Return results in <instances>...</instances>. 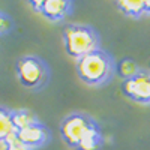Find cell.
<instances>
[{"label":"cell","instance_id":"obj_3","mask_svg":"<svg viewBox=\"0 0 150 150\" xmlns=\"http://www.w3.org/2000/svg\"><path fill=\"white\" fill-rule=\"evenodd\" d=\"M63 44L68 56L75 60L99 50L98 32L86 24H68L63 29Z\"/></svg>","mask_w":150,"mask_h":150},{"label":"cell","instance_id":"obj_11","mask_svg":"<svg viewBox=\"0 0 150 150\" xmlns=\"http://www.w3.org/2000/svg\"><path fill=\"white\" fill-rule=\"evenodd\" d=\"M116 72L119 74V77H122L123 81H125V80H129V78L135 77V75L140 72V69H138V66H137V63L134 60L122 59V60H119L116 63Z\"/></svg>","mask_w":150,"mask_h":150},{"label":"cell","instance_id":"obj_1","mask_svg":"<svg viewBox=\"0 0 150 150\" xmlns=\"http://www.w3.org/2000/svg\"><path fill=\"white\" fill-rule=\"evenodd\" d=\"M60 135L75 150H99L102 146L99 125L95 119L83 112H72L62 120Z\"/></svg>","mask_w":150,"mask_h":150},{"label":"cell","instance_id":"obj_8","mask_svg":"<svg viewBox=\"0 0 150 150\" xmlns=\"http://www.w3.org/2000/svg\"><path fill=\"white\" fill-rule=\"evenodd\" d=\"M15 137V128L12 125L11 110L0 107V143H8Z\"/></svg>","mask_w":150,"mask_h":150},{"label":"cell","instance_id":"obj_6","mask_svg":"<svg viewBox=\"0 0 150 150\" xmlns=\"http://www.w3.org/2000/svg\"><path fill=\"white\" fill-rule=\"evenodd\" d=\"M30 6L48 18L50 21H62L72 12V2L68 0H42V2H30Z\"/></svg>","mask_w":150,"mask_h":150},{"label":"cell","instance_id":"obj_13","mask_svg":"<svg viewBox=\"0 0 150 150\" xmlns=\"http://www.w3.org/2000/svg\"><path fill=\"white\" fill-rule=\"evenodd\" d=\"M5 150H30V149H29V147H26V146H23L21 143H18L15 138H12V140H9V141H8V144H6Z\"/></svg>","mask_w":150,"mask_h":150},{"label":"cell","instance_id":"obj_9","mask_svg":"<svg viewBox=\"0 0 150 150\" xmlns=\"http://www.w3.org/2000/svg\"><path fill=\"white\" fill-rule=\"evenodd\" d=\"M11 114H12V125H14V128H15V132L21 131V129H26L30 125H35V123L39 122L33 112L30 110H26V108L14 110V111L11 110Z\"/></svg>","mask_w":150,"mask_h":150},{"label":"cell","instance_id":"obj_10","mask_svg":"<svg viewBox=\"0 0 150 150\" xmlns=\"http://www.w3.org/2000/svg\"><path fill=\"white\" fill-rule=\"evenodd\" d=\"M117 9H120L125 15L138 18L146 14V2H132V0H122L116 2Z\"/></svg>","mask_w":150,"mask_h":150},{"label":"cell","instance_id":"obj_12","mask_svg":"<svg viewBox=\"0 0 150 150\" xmlns=\"http://www.w3.org/2000/svg\"><path fill=\"white\" fill-rule=\"evenodd\" d=\"M12 29V20L0 11V35H5Z\"/></svg>","mask_w":150,"mask_h":150},{"label":"cell","instance_id":"obj_5","mask_svg":"<svg viewBox=\"0 0 150 150\" xmlns=\"http://www.w3.org/2000/svg\"><path fill=\"white\" fill-rule=\"evenodd\" d=\"M122 90L135 102L150 104V74L140 71L135 77L123 81Z\"/></svg>","mask_w":150,"mask_h":150},{"label":"cell","instance_id":"obj_7","mask_svg":"<svg viewBox=\"0 0 150 150\" xmlns=\"http://www.w3.org/2000/svg\"><path fill=\"white\" fill-rule=\"evenodd\" d=\"M14 138L18 143H21L23 146H26L32 150V149L44 146L50 138V132L41 122H38L35 125H30V126L26 128V129L17 131Z\"/></svg>","mask_w":150,"mask_h":150},{"label":"cell","instance_id":"obj_14","mask_svg":"<svg viewBox=\"0 0 150 150\" xmlns=\"http://www.w3.org/2000/svg\"><path fill=\"white\" fill-rule=\"evenodd\" d=\"M146 14H150V0L146 2Z\"/></svg>","mask_w":150,"mask_h":150},{"label":"cell","instance_id":"obj_4","mask_svg":"<svg viewBox=\"0 0 150 150\" xmlns=\"http://www.w3.org/2000/svg\"><path fill=\"white\" fill-rule=\"evenodd\" d=\"M17 77L23 87L30 90H39L47 86L50 71L44 60L36 56H24L17 62Z\"/></svg>","mask_w":150,"mask_h":150},{"label":"cell","instance_id":"obj_2","mask_svg":"<svg viewBox=\"0 0 150 150\" xmlns=\"http://www.w3.org/2000/svg\"><path fill=\"white\" fill-rule=\"evenodd\" d=\"M75 69L83 83L92 87H98L107 84L116 74V62L112 60L110 53L99 48L77 60Z\"/></svg>","mask_w":150,"mask_h":150}]
</instances>
